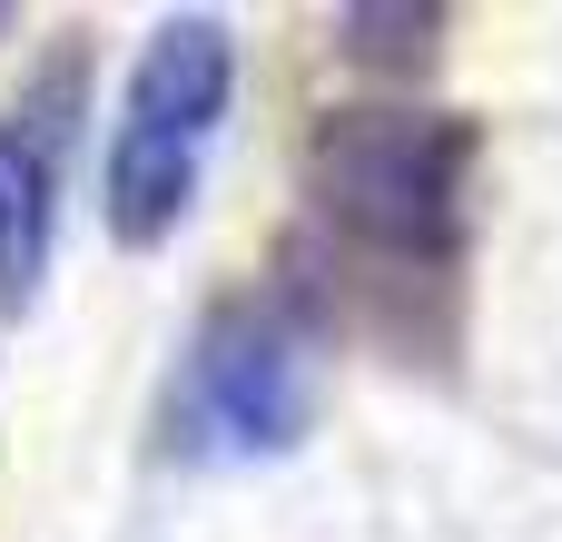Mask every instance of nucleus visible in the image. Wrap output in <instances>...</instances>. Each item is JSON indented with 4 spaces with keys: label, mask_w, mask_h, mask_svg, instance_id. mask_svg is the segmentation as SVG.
Masks as SVG:
<instances>
[{
    "label": "nucleus",
    "mask_w": 562,
    "mask_h": 542,
    "mask_svg": "<svg viewBox=\"0 0 562 542\" xmlns=\"http://www.w3.org/2000/svg\"><path fill=\"white\" fill-rule=\"evenodd\" d=\"M484 128L464 109H326L306 128V197H316V257L336 276H366L356 306L375 336H395V286L445 296L464 257V197H474ZM326 276V286H336Z\"/></svg>",
    "instance_id": "f257e3e1"
},
{
    "label": "nucleus",
    "mask_w": 562,
    "mask_h": 542,
    "mask_svg": "<svg viewBox=\"0 0 562 542\" xmlns=\"http://www.w3.org/2000/svg\"><path fill=\"white\" fill-rule=\"evenodd\" d=\"M227 89H237L227 20L178 10V20L148 30V49L128 69V99H119V138H109V237L119 247H158L188 217L207 138L227 118Z\"/></svg>",
    "instance_id": "f03ea898"
},
{
    "label": "nucleus",
    "mask_w": 562,
    "mask_h": 542,
    "mask_svg": "<svg viewBox=\"0 0 562 542\" xmlns=\"http://www.w3.org/2000/svg\"><path fill=\"white\" fill-rule=\"evenodd\" d=\"M306 306L296 296H227L178 375L168 434L178 454H286L316 415V355H306Z\"/></svg>",
    "instance_id": "7ed1b4c3"
},
{
    "label": "nucleus",
    "mask_w": 562,
    "mask_h": 542,
    "mask_svg": "<svg viewBox=\"0 0 562 542\" xmlns=\"http://www.w3.org/2000/svg\"><path fill=\"white\" fill-rule=\"evenodd\" d=\"M79 79H89V49L59 39L49 69L0 109V326L30 306V286H40V267H49L59 158H69V128H79Z\"/></svg>",
    "instance_id": "20e7f679"
},
{
    "label": "nucleus",
    "mask_w": 562,
    "mask_h": 542,
    "mask_svg": "<svg viewBox=\"0 0 562 542\" xmlns=\"http://www.w3.org/2000/svg\"><path fill=\"white\" fill-rule=\"evenodd\" d=\"M445 0H356V10H336V39H346V59L356 69H385V79H415V69H435L445 59Z\"/></svg>",
    "instance_id": "39448f33"
},
{
    "label": "nucleus",
    "mask_w": 562,
    "mask_h": 542,
    "mask_svg": "<svg viewBox=\"0 0 562 542\" xmlns=\"http://www.w3.org/2000/svg\"><path fill=\"white\" fill-rule=\"evenodd\" d=\"M0 30H10V10H0Z\"/></svg>",
    "instance_id": "423d86ee"
}]
</instances>
